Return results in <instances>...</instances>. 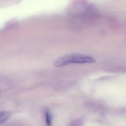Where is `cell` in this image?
<instances>
[{
  "instance_id": "6da1fadb",
  "label": "cell",
  "mask_w": 126,
  "mask_h": 126,
  "mask_svg": "<svg viewBox=\"0 0 126 126\" xmlns=\"http://www.w3.org/2000/svg\"><path fill=\"white\" fill-rule=\"evenodd\" d=\"M96 60L92 57L80 54H72L61 57L57 59L54 65L56 67L63 66L71 63H94Z\"/></svg>"
},
{
  "instance_id": "7a4b0ae2",
  "label": "cell",
  "mask_w": 126,
  "mask_h": 126,
  "mask_svg": "<svg viewBox=\"0 0 126 126\" xmlns=\"http://www.w3.org/2000/svg\"><path fill=\"white\" fill-rule=\"evenodd\" d=\"M11 114L8 111L0 112V125L6 121L11 117Z\"/></svg>"
},
{
  "instance_id": "3957f363",
  "label": "cell",
  "mask_w": 126,
  "mask_h": 126,
  "mask_svg": "<svg viewBox=\"0 0 126 126\" xmlns=\"http://www.w3.org/2000/svg\"><path fill=\"white\" fill-rule=\"evenodd\" d=\"M46 123L47 126H50L52 124V117L50 112L48 110H46L45 112Z\"/></svg>"
}]
</instances>
